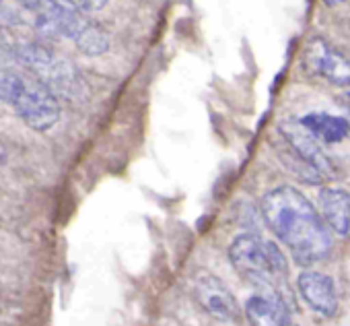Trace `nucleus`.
Segmentation results:
<instances>
[{
  "label": "nucleus",
  "instance_id": "nucleus-1",
  "mask_svg": "<svg viewBox=\"0 0 350 326\" xmlns=\"http://www.w3.org/2000/svg\"><path fill=\"white\" fill-rule=\"evenodd\" d=\"M262 217L272 234L291 250L297 264L311 266L329 256V227L297 188L278 186L266 192Z\"/></svg>",
  "mask_w": 350,
  "mask_h": 326
},
{
  "label": "nucleus",
  "instance_id": "nucleus-2",
  "mask_svg": "<svg viewBox=\"0 0 350 326\" xmlns=\"http://www.w3.org/2000/svg\"><path fill=\"white\" fill-rule=\"evenodd\" d=\"M229 260L247 283L260 289L262 295L278 301L286 314L295 310L293 291L288 287V264L274 242L256 234H243L229 246Z\"/></svg>",
  "mask_w": 350,
  "mask_h": 326
},
{
  "label": "nucleus",
  "instance_id": "nucleus-3",
  "mask_svg": "<svg viewBox=\"0 0 350 326\" xmlns=\"http://www.w3.org/2000/svg\"><path fill=\"white\" fill-rule=\"evenodd\" d=\"M0 101L36 132H46L60 120L58 97L25 68H0Z\"/></svg>",
  "mask_w": 350,
  "mask_h": 326
},
{
  "label": "nucleus",
  "instance_id": "nucleus-4",
  "mask_svg": "<svg viewBox=\"0 0 350 326\" xmlns=\"http://www.w3.org/2000/svg\"><path fill=\"white\" fill-rule=\"evenodd\" d=\"M15 54L23 62L25 71H29L36 79H40L56 97L75 95L79 91L81 87L79 71L70 60H66L62 54L54 52L52 48L38 42H25L15 48Z\"/></svg>",
  "mask_w": 350,
  "mask_h": 326
},
{
  "label": "nucleus",
  "instance_id": "nucleus-5",
  "mask_svg": "<svg viewBox=\"0 0 350 326\" xmlns=\"http://www.w3.org/2000/svg\"><path fill=\"white\" fill-rule=\"evenodd\" d=\"M303 66L309 75L338 87H350V58L323 38H311L303 50Z\"/></svg>",
  "mask_w": 350,
  "mask_h": 326
},
{
  "label": "nucleus",
  "instance_id": "nucleus-6",
  "mask_svg": "<svg viewBox=\"0 0 350 326\" xmlns=\"http://www.w3.org/2000/svg\"><path fill=\"white\" fill-rule=\"evenodd\" d=\"M190 291L196 303L221 322H235L239 318V305L227 285L208 271H196L190 281Z\"/></svg>",
  "mask_w": 350,
  "mask_h": 326
},
{
  "label": "nucleus",
  "instance_id": "nucleus-7",
  "mask_svg": "<svg viewBox=\"0 0 350 326\" xmlns=\"http://www.w3.org/2000/svg\"><path fill=\"white\" fill-rule=\"evenodd\" d=\"M280 136L288 145V149L305 161L309 168H313L321 178H332L334 176V166L329 157L323 153L321 142L299 122V120H286L280 124Z\"/></svg>",
  "mask_w": 350,
  "mask_h": 326
},
{
  "label": "nucleus",
  "instance_id": "nucleus-8",
  "mask_svg": "<svg viewBox=\"0 0 350 326\" xmlns=\"http://www.w3.org/2000/svg\"><path fill=\"white\" fill-rule=\"evenodd\" d=\"M297 287L301 297L319 316L332 318L338 312V295L332 277L315 271H303L297 279Z\"/></svg>",
  "mask_w": 350,
  "mask_h": 326
},
{
  "label": "nucleus",
  "instance_id": "nucleus-9",
  "mask_svg": "<svg viewBox=\"0 0 350 326\" xmlns=\"http://www.w3.org/2000/svg\"><path fill=\"white\" fill-rule=\"evenodd\" d=\"M319 215L340 238H350V192L342 188H323L319 192Z\"/></svg>",
  "mask_w": 350,
  "mask_h": 326
},
{
  "label": "nucleus",
  "instance_id": "nucleus-10",
  "mask_svg": "<svg viewBox=\"0 0 350 326\" xmlns=\"http://www.w3.org/2000/svg\"><path fill=\"white\" fill-rule=\"evenodd\" d=\"M321 145H336L350 136V122L342 116L311 112L299 120Z\"/></svg>",
  "mask_w": 350,
  "mask_h": 326
},
{
  "label": "nucleus",
  "instance_id": "nucleus-11",
  "mask_svg": "<svg viewBox=\"0 0 350 326\" xmlns=\"http://www.w3.org/2000/svg\"><path fill=\"white\" fill-rule=\"evenodd\" d=\"M245 316L252 326H286V312L284 308L266 297V295H254L245 303Z\"/></svg>",
  "mask_w": 350,
  "mask_h": 326
},
{
  "label": "nucleus",
  "instance_id": "nucleus-12",
  "mask_svg": "<svg viewBox=\"0 0 350 326\" xmlns=\"http://www.w3.org/2000/svg\"><path fill=\"white\" fill-rule=\"evenodd\" d=\"M62 3H66L83 13H93V11H101L109 0H62Z\"/></svg>",
  "mask_w": 350,
  "mask_h": 326
},
{
  "label": "nucleus",
  "instance_id": "nucleus-13",
  "mask_svg": "<svg viewBox=\"0 0 350 326\" xmlns=\"http://www.w3.org/2000/svg\"><path fill=\"white\" fill-rule=\"evenodd\" d=\"M338 103H342L346 108V112L350 114V95H338Z\"/></svg>",
  "mask_w": 350,
  "mask_h": 326
},
{
  "label": "nucleus",
  "instance_id": "nucleus-14",
  "mask_svg": "<svg viewBox=\"0 0 350 326\" xmlns=\"http://www.w3.org/2000/svg\"><path fill=\"white\" fill-rule=\"evenodd\" d=\"M325 5H329V7H334V5H340V3H344V0H323Z\"/></svg>",
  "mask_w": 350,
  "mask_h": 326
}]
</instances>
